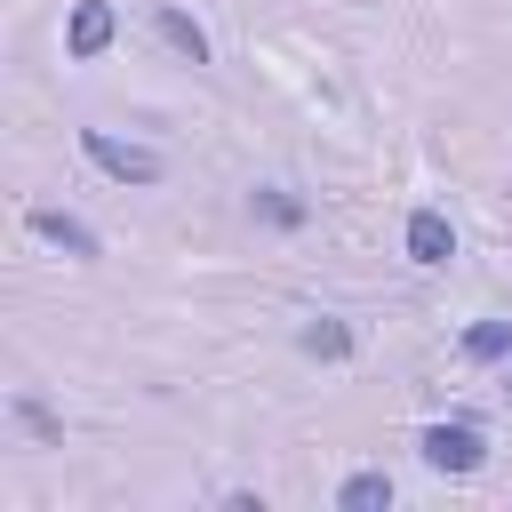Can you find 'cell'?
Instances as JSON below:
<instances>
[{
	"label": "cell",
	"instance_id": "2",
	"mask_svg": "<svg viewBox=\"0 0 512 512\" xmlns=\"http://www.w3.org/2000/svg\"><path fill=\"white\" fill-rule=\"evenodd\" d=\"M80 152H88L112 184H160V176H168V160H160L152 144H120L112 128H80Z\"/></svg>",
	"mask_w": 512,
	"mask_h": 512
},
{
	"label": "cell",
	"instance_id": "10",
	"mask_svg": "<svg viewBox=\"0 0 512 512\" xmlns=\"http://www.w3.org/2000/svg\"><path fill=\"white\" fill-rule=\"evenodd\" d=\"M392 504V472H352L336 488V512H384Z\"/></svg>",
	"mask_w": 512,
	"mask_h": 512
},
{
	"label": "cell",
	"instance_id": "1",
	"mask_svg": "<svg viewBox=\"0 0 512 512\" xmlns=\"http://www.w3.org/2000/svg\"><path fill=\"white\" fill-rule=\"evenodd\" d=\"M416 456H424L432 472H456V480H464V472L488 464V432H480L472 416H440V424L416 432Z\"/></svg>",
	"mask_w": 512,
	"mask_h": 512
},
{
	"label": "cell",
	"instance_id": "11",
	"mask_svg": "<svg viewBox=\"0 0 512 512\" xmlns=\"http://www.w3.org/2000/svg\"><path fill=\"white\" fill-rule=\"evenodd\" d=\"M16 424H24L32 440H48V448L64 440V424H56V416H48V400H32V392H16Z\"/></svg>",
	"mask_w": 512,
	"mask_h": 512
},
{
	"label": "cell",
	"instance_id": "7",
	"mask_svg": "<svg viewBox=\"0 0 512 512\" xmlns=\"http://www.w3.org/2000/svg\"><path fill=\"white\" fill-rule=\"evenodd\" d=\"M152 24H160V40H168L184 64H208V32H200L184 8H152Z\"/></svg>",
	"mask_w": 512,
	"mask_h": 512
},
{
	"label": "cell",
	"instance_id": "4",
	"mask_svg": "<svg viewBox=\"0 0 512 512\" xmlns=\"http://www.w3.org/2000/svg\"><path fill=\"white\" fill-rule=\"evenodd\" d=\"M24 224H32V232H40L48 248L80 256V264H96V256H104V240H96V232H88V224H80L72 208H24Z\"/></svg>",
	"mask_w": 512,
	"mask_h": 512
},
{
	"label": "cell",
	"instance_id": "3",
	"mask_svg": "<svg viewBox=\"0 0 512 512\" xmlns=\"http://www.w3.org/2000/svg\"><path fill=\"white\" fill-rule=\"evenodd\" d=\"M112 32H120V16H112L104 0H72V16H64V56H72V64H96V56L112 48Z\"/></svg>",
	"mask_w": 512,
	"mask_h": 512
},
{
	"label": "cell",
	"instance_id": "8",
	"mask_svg": "<svg viewBox=\"0 0 512 512\" xmlns=\"http://www.w3.org/2000/svg\"><path fill=\"white\" fill-rule=\"evenodd\" d=\"M296 344H304V360H352V328H344V320H328V312H320V320H304V328H296Z\"/></svg>",
	"mask_w": 512,
	"mask_h": 512
},
{
	"label": "cell",
	"instance_id": "9",
	"mask_svg": "<svg viewBox=\"0 0 512 512\" xmlns=\"http://www.w3.org/2000/svg\"><path fill=\"white\" fill-rule=\"evenodd\" d=\"M464 360H472V368L512 360V320H472V328H464Z\"/></svg>",
	"mask_w": 512,
	"mask_h": 512
},
{
	"label": "cell",
	"instance_id": "6",
	"mask_svg": "<svg viewBox=\"0 0 512 512\" xmlns=\"http://www.w3.org/2000/svg\"><path fill=\"white\" fill-rule=\"evenodd\" d=\"M248 216H256L264 232H304V216H312V200H296L288 184H256V192H248Z\"/></svg>",
	"mask_w": 512,
	"mask_h": 512
},
{
	"label": "cell",
	"instance_id": "5",
	"mask_svg": "<svg viewBox=\"0 0 512 512\" xmlns=\"http://www.w3.org/2000/svg\"><path fill=\"white\" fill-rule=\"evenodd\" d=\"M400 240H408V264H424V272L456 256V224H448V208H408V232H400Z\"/></svg>",
	"mask_w": 512,
	"mask_h": 512
}]
</instances>
